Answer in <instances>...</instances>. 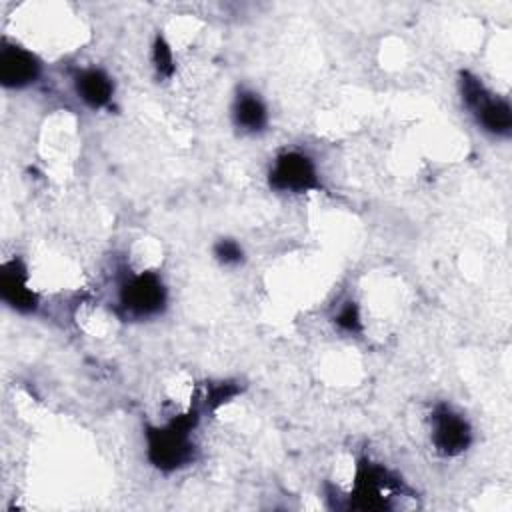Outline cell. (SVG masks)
Segmentation results:
<instances>
[{
	"instance_id": "6",
	"label": "cell",
	"mask_w": 512,
	"mask_h": 512,
	"mask_svg": "<svg viewBox=\"0 0 512 512\" xmlns=\"http://www.w3.org/2000/svg\"><path fill=\"white\" fill-rule=\"evenodd\" d=\"M432 444L442 456H458L472 444L470 422L452 406L440 402L434 406L432 416Z\"/></svg>"
},
{
	"instance_id": "10",
	"label": "cell",
	"mask_w": 512,
	"mask_h": 512,
	"mask_svg": "<svg viewBox=\"0 0 512 512\" xmlns=\"http://www.w3.org/2000/svg\"><path fill=\"white\" fill-rule=\"evenodd\" d=\"M232 122L246 134H258L268 126V108L256 92L240 90L232 104Z\"/></svg>"
},
{
	"instance_id": "2",
	"label": "cell",
	"mask_w": 512,
	"mask_h": 512,
	"mask_svg": "<svg viewBox=\"0 0 512 512\" xmlns=\"http://www.w3.org/2000/svg\"><path fill=\"white\" fill-rule=\"evenodd\" d=\"M460 94L464 106L470 110L478 126L492 136H510L512 108L508 100L494 96L478 76L464 70L460 72Z\"/></svg>"
},
{
	"instance_id": "4",
	"label": "cell",
	"mask_w": 512,
	"mask_h": 512,
	"mask_svg": "<svg viewBox=\"0 0 512 512\" xmlns=\"http://www.w3.org/2000/svg\"><path fill=\"white\" fill-rule=\"evenodd\" d=\"M268 186L276 192L304 194L320 190L322 182L316 164L312 162L310 156L298 150H286L274 158L272 168L268 172Z\"/></svg>"
},
{
	"instance_id": "7",
	"label": "cell",
	"mask_w": 512,
	"mask_h": 512,
	"mask_svg": "<svg viewBox=\"0 0 512 512\" xmlns=\"http://www.w3.org/2000/svg\"><path fill=\"white\" fill-rule=\"evenodd\" d=\"M42 62L30 50L2 42L0 48V84L10 90H20L40 78Z\"/></svg>"
},
{
	"instance_id": "11",
	"label": "cell",
	"mask_w": 512,
	"mask_h": 512,
	"mask_svg": "<svg viewBox=\"0 0 512 512\" xmlns=\"http://www.w3.org/2000/svg\"><path fill=\"white\" fill-rule=\"evenodd\" d=\"M240 392V386L236 382H216V384H208L206 388V396H204V406L208 410H216L222 404L230 402L236 394Z\"/></svg>"
},
{
	"instance_id": "8",
	"label": "cell",
	"mask_w": 512,
	"mask_h": 512,
	"mask_svg": "<svg viewBox=\"0 0 512 512\" xmlns=\"http://www.w3.org/2000/svg\"><path fill=\"white\" fill-rule=\"evenodd\" d=\"M0 298L14 312L30 314L38 308V294L28 286V270L20 258H12L2 264Z\"/></svg>"
},
{
	"instance_id": "3",
	"label": "cell",
	"mask_w": 512,
	"mask_h": 512,
	"mask_svg": "<svg viewBox=\"0 0 512 512\" xmlns=\"http://www.w3.org/2000/svg\"><path fill=\"white\" fill-rule=\"evenodd\" d=\"M168 292L156 272L130 274L118 288V314L130 320L158 316L166 308Z\"/></svg>"
},
{
	"instance_id": "13",
	"label": "cell",
	"mask_w": 512,
	"mask_h": 512,
	"mask_svg": "<svg viewBox=\"0 0 512 512\" xmlns=\"http://www.w3.org/2000/svg\"><path fill=\"white\" fill-rule=\"evenodd\" d=\"M334 322L344 332H350V334L362 332V316H360L358 304L354 300L344 302V306H340L338 314L334 316Z\"/></svg>"
},
{
	"instance_id": "9",
	"label": "cell",
	"mask_w": 512,
	"mask_h": 512,
	"mask_svg": "<svg viewBox=\"0 0 512 512\" xmlns=\"http://www.w3.org/2000/svg\"><path fill=\"white\" fill-rule=\"evenodd\" d=\"M74 90L84 104L98 110L110 106L114 96V82L100 68H82L74 74Z\"/></svg>"
},
{
	"instance_id": "5",
	"label": "cell",
	"mask_w": 512,
	"mask_h": 512,
	"mask_svg": "<svg viewBox=\"0 0 512 512\" xmlns=\"http://www.w3.org/2000/svg\"><path fill=\"white\" fill-rule=\"evenodd\" d=\"M402 482L384 466L362 458L356 466L354 488L350 492V508L358 510H382L388 508V496L384 492L400 490Z\"/></svg>"
},
{
	"instance_id": "12",
	"label": "cell",
	"mask_w": 512,
	"mask_h": 512,
	"mask_svg": "<svg viewBox=\"0 0 512 512\" xmlns=\"http://www.w3.org/2000/svg\"><path fill=\"white\" fill-rule=\"evenodd\" d=\"M152 62H154V68L160 76H166L170 78L174 74V56H172V48L168 46V42L164 40V36H156L154 40V46H152Z\"/></svg>"
},
{
	"instance_id": "14",
	"label": "cell",
	"mask_w": 512,
	"mask_h": 512,
	"mask_svg": "<svg viewBox=\"0 0 512 512\" xmlns=\"http://www.w3.org/2000/svg\"><path fill=\"white\" fill-rule=\"evenodd\" d=\"M214 256L220 264L224 266H234V264H240L244 260V250L242 246L232 240V238H220L216 244H214Z\"/></svg>"
},
{
	"instance_id": "1",
	"label": "cell",
	"mask_w": 512,
	"mask_h": 512,
	"mask_svg": "<svg viewBox=\"0 0 512 512\" xmlns=\"http://www.w3.org/2000/svg\"><path fill=\"white\" fill-rule=\"evenodd\" d=\"M200 422V408L194 404L184 414L174 416L166 426L146 428V456L160 472L180 470L194 460L196 446L192 432Z\"/></svg>"
}]
</instances>
